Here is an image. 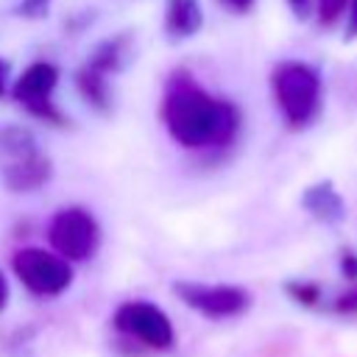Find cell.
Returning <instances> with one entry per match:
<instances>
[{
	"instance_id": "obj_5",
	"label": "cell",
	"mask_w": 357,
	"mask_h": 357,
	"mask_svg": "<svg viewBox=\"0 0 357 357\" xmlns=\"http://www.w3.org/2000/svg\"><path fill=\"white\" fill-rule=\"evenodd\" d=\"M47 240L56 254L70 262L89 259L100 245V226L84 206H61L47 226Z\"/></svg>"
},
{
	"instance_id": "obj_16",
	"label": "cell",
	"mask_w": 357,
	"mask_h": 357,
	"mask_svg": "<svg viewBox=\"0 0 357 357\" xmlns=\"http://www.w3.org/2000/svg\"><path fill=\"white\" fill-rule=\"evenodd\" d=\"M343 39H357V0H349L346 17H343Z\"/></svg>"
},
{
	"instance_id": "obj_15",
	"label": "cell",
	"mask_w": 357,
	"mask_h": 357,
	"mask_svg": "<svg viewBox=\"0 0 357 357\" xmlns=\"http://www.w3.org/2000/svg\"><path fill=\"white\" fill-rule=\"evenodd\" d=\"M47 8H50V0H20L17 14H22L28 20H39L47 14Z\"/></svg>"
},
{
	"instance_id": "obj_1",
	"label": "cell",
	"mask_w": 357,
	"mask_h": 357,
	"mask_svg": "<svg viewBox=\"0 0 357 357\" xmlns=\"http://www.w3.org/2000/svg\"><path fill=\"white\" fill-rule=\"evenodd\" d=\"M162 123L184 151H223L237 139L243 114L229 98L212 95L190 70L178 67L165 81Z\"/></svg>"
},
{
	"instance_id": "obj_17",
	"label": "cell",
	"mask_w": 357,
	"mask_h": 357,
	"mask_svg": "<svg viewBox=\"0 0 357 357\" xmlns=\"http://www.w3.org/2000/svg\"><path fill=\"white\" fill-rule=\"evenodd\" d=\"M332 310L335 312H357V287L349 290V293H343V296H337L332 301Z\"/></svg>"
},
{
	"instance_id": "obj_3",
	"label": "cell",
	"mask_w": 357,
	"mask_h": 357,
	"mask_svg": "<svg viewBox=\"0 0 357 357\" xmlns=\"http://www.w3.org/2000/svg\"><path fill=\"white\" fill-rule=\"evenodd\" d=\"M53 176V162L25 126H0V181L8 192H36Z\"/></svg>"
},
{
	"instance_id": "obj_10",
	"label": "cell",
	"mask_w": 357,
	"mask_h": 357,
	"mask_svg": "<svg viewBox=\"0 0 357 357\" xmlns=\"http://www.w3.org/2000/svg\"><path fill=\"white\" fill-rule=\"evenodd\" d=\"M204 28L201 0H165V33L173 42L190 39Z\"/></svg>"
},
{
	"instance_id": "obj_20",
	"label": "cell",
	"mask_w": 357,
	"mask_h": 357,
	"mask_svg": "<svg viewBox=\"0 0 357 357\" xmlns=\"http://www.w3.org/2000/svg\"><path fill=\"white\" fill-rule=\"evenodd\" d=\"M6 86H8V61L0 59V95L6 92Z\"/></svg>"
},
{
	"instance_id": "obj_2",
	"label": "cell",
	"mask_w": 357,
	"mask_h": 357,
	"mask_svg": "<svg viewBox=\"0 0 357 357\" xmlns=\"http://www.w3.org/2000/svg\"><path fill=\"white\" fill-rule=\"evenodd\" d=\"M271 92L287 128H307L324 106V84L312 64L284 59L271 70Z\"/></svg>"
},
{
	"instance_id": "obj_22",
	"label": "cell",
	"mask_w": 357,
	"mask_h": 357,
	"mask_svg": "<svg viewBox=\"0 0 357 357\" xmlns=\"http://www.w3.org/2000/svg\"><path fill=\"white\" fill-rule=\"evenodd\" d=\"M8 304V282H6V276L0 273V310Z\"/></svg>"
},
{
	"instance_id": "obj_4",
	"label": "cell",
	"mask_w": 357,
	"mask_h": 357,
	"mask_svg": "<svg viewBox=\"0 0 357 357\" xmlns=\"http://www.w3.org/2000/svg\"><path fill=\"white\" fill-rule=\"evenodd\" d=\"M112 324L123 337H128L145 349H153V351H167L176 340V332H173L167 312L162 307L145 301V298L123 301L114 310Z\"/></svg>"
},
{
	"instance_id": "obj_6",
	"label": "cell",
	"mask_w": 357,
	"mask_h": 357,
	"mask_svg": "<svg viewBox=\"0 0 357 357\" xmlns=\"http://www.w3.org/2000/svg\"><path fill=\"white\" fill-rule=\"evenodd\" d=\"M14 276L28 287L33 296H61L73 284V265L56 251L45 248H20L11 257Z\"/></svg>"
},
{
	"instance_id": "obj_21",
	"label": "cell",
	"mask_w": 357,
	"mask_h": 357,
	"mask_svg": "<svg viewBox=\"0 0 357 357\" xmlns=\"http://www.w3.org/2000/svg\"><path fill=\"white\" fill-rule=\"evenodd\" d=\"M229 8H234V11H248L251 6H254V0H223Z\"/></svg>"
},
{
	"instance_id": "obj_7",
	"label": "cell",
	"mask_w": 357,
	"mask_h": 357,
	"mask_svg": "<svg viewBox=\"0 0 357 357\" xmlns=\"http://www.w3.org/2000/svg\"><path fill=\"white\" fill-rule=\"evenodd\" d=\"M59 86V67L50 61H33L22 70V75L14 81L11 95L14 100L36 120L50 126H64V114L53 100V92Z\"/></svg>"
},
{
	"instance_id": "obj_8",
	"label": "cell",
	"mask_w": 357,
	"mask_h": 357,
	"mask_svg": "<svg viewBox=\"0 0 357 357\" xmlns=\"http://www.w3.org/2000/svg\"><path fill=\"white\" fill-rule=\"evenodd\" d=\"M173 293L195 312L212 321L237 318L251 307V296L237 284H206V282H176Z\"/></svg>"
},
{
	"instance_id": "obj_19",
	"label": "cell",
	"mask_w": 357,
	"mask_h": 357,
	"mask_svg": "<svg viewBox=\"0 0 357 357\" xmlns=\"http://www.w3.org/2000/svg\"><path fill=\"white\" fill-rule=\"evenodd\" d=\"M340 271H343L346 279H357V254L343 251V257H340Z\"/></svg>"
},
{
	"instance_id": "obj_14",
	"label": "cell",
	"mask_w": 357,
	"mask_h": 357,
	"mask_svg": "<svg viewBox=\"0 0 357 357\" xmlns=\"http://www.w3.org/2000/svg\"><path fill=\"white\" fill-rule=\"evenodd\" d=\"M284 290H287V296H290L293 301H298V304H304V307H312L315 301H321V287H318L315 282L296 279V282H290Z\"/></svg>"
},
{
	"instance_id": "obj_11",
	"label": "cell",
	"mask_w": 357,
	"mask_h": 357,
	"mask_svg": "<svg viewBox=\"0 0 357 357\" xmlns=\"http://www.w3.org/2000/svg\"><path fill=\"white\" fill-rule=\"evenodd\" d=\"M128 59H131V36L128 33H117V36H109V39L98 42L84 64H89L98 73L117 75L128 64Z\"/></svg>"
},
{
	"instance_id": "obj_13",
	"label": "cell",
	"mask_w": 357,
	"mask_h": 357,
	"mask_svg": "<svg viewBox=\"0 0 357 357\" xmlns=\"http://www.w3.org/2000/svg\"><path fill=\"white\" fill-rule=\"evenodd\" d=\"M346 8L349 0H312V14L321 28H335L337 22H343Z\"/></svg>"
},
{
	"instance_id": "obj_9",
	"label": "cell",
	"mask_w": 357,
	"mask_h": 357,
	"mask_svg": "<svg viewBox=\"0 0 357 357\" xmlns=\"http://www.w3.org/2000/svg\"><path fill=\"white\" fill-rule=\"evenodd\" d=\"M301 206L318 220V223H326V226H335L346 218V201L343 195L335 190L332 181H318V184H310L304 192H301Z\"/></svg>"
},
{
	"instance_id": "obj_12",
	"label": "cell",
	"mask_w": 357,
	"mask_h": 357,
	"mask_svg": "<svg viewBox=\"0 0 357 357\" xmlns=\"http://www.w3.org/2000/svg\"><path fill=\"white\" fill-rule=\"evenodd\" d=\"M75 86H78V95L95 112H109L112 109V75L98 73L89 64H81L78 73H75Z\"/></svg>"
},
{
	"instance_id": "obj_18",
	"label": "cell",
	"mask_w": 357,
	"mask_h": 357,
	"mask_svg": "<svg viewBox=\"0 0 357 357\" xmlns=\"http://www.w3.org/2000/svg\"><path fill=\"white\" fill-rule=\"evenodd\" d=\"M287 8L293 11L296 20H310L312 17V0H284Z\"/></svg>"
}]
</instances>
